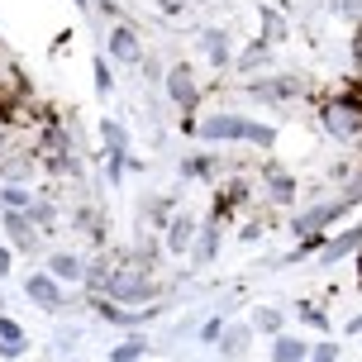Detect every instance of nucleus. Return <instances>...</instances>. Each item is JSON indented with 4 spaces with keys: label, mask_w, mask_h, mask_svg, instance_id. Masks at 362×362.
I'll use <instances>...</instances> for the list:
<instances>
[{
    "label": "nucleus",
    "mask_w": 362,
    "mask_h": 362,
    "mask_svg": "<svg viewBox=\"0 0 362 362\" xmlns=\"http://www.w3.org/2000/svg\"><path fill=\"white\" fill-rule=\"evenodd\" d=\"M191 134H200V139H215V144H234V139H243V144H272V129L267 124H253V119H243V115H210L205 124H196Z\"/></svg>",
    "instance_id": "1"
},
{
    "label": "nucleus",
    "mask_w": 362,
    "mask_h": 362,
    "mask_svg": "<svg viewBox=\"0 0 362 362\" xmlns=\"http://www.w3.org/2000/svg\"><path fill=\"white\" fill-rule=\"evenodd\" d=\"M272 362H305V344H300V339H276Z\"/></svg>",
    "instance_id": "8"
},
{
    "label": "nucleus",
    "mask_w": 362,
    "mask_h": 362,
    "mask_svg": "<svg viewBox=\"0 0 362 362\" xmlns=\"http://www.w3.org/2000/svg\"><path fill=\"white\" fill-rule=\"evenodd\" d=\"M219 334H224V325H219V320H205V325H200V339H210V344H215Z\"/></svg>",
    "instance_id": "20"
},
{
    "label": "nucleus",
    "mask_w": 362,
    "mask_h": 362,
    "mask_svg": "<svg viewBox=\"0 0 362 362\" xmlns=\"http://www.w3.org/2000/svg\"><path fill=\"white\" fill-rule=\"evenodd\" d=\"M95 86L110 90V67H105V62H95Z\"/></svg>",
    "instance_id": "22"
},
{
    "label": "nucleus",
    "mask_w": 362,
    "mask_h": 362,
    "mask_svg": "<svg viewBox=\"0 0 362 362\" xmlns=\"http://www.w3.org/2000/svg\"><path fill=\"white\" fill-rule=\"evenodd\" d=\"M0 348H24L19 325H15V320H5V315H0Z\"/></svg>",
    "instance_id": "10"
},
{
    "label": "nucleus",
    "mask_w": 362,
    "mask_h": 362,
    "mask_svg": "<svg viewBox=\"0 0 362 362\" xmlns=\"http://www.w3.org/2000/svg\"><path fill=\"white\" fill-rule=\"evenodd\" d=\"M110 48H115V57H119V62H139V38H134V29H129V24H115Z\"/></svg>",
    "instance_id": "4"
},
{
    "label": "nucleus",
    "mask_w": 362,
    "mask_h": 362,
    "mask_svg": "<svg viewBox=\"0 0 362 362\" xmlns=\"http://www.w3.org/2000/svg\"><path fill=\"white\" fill-rule=\"evenodd\" d=\"M0 205H5V210H24V205H29V196H24V191H15V186H10V191H0Z\"/></svg>",
    "instance_id": "14"
},
{
    "label": "nucleus",
    "mask_w": 362,
    "mask_h": 362,
    "mask_svg": "<svg viewBox=\"0 0 362 362\" xmlns=\"http://www.w3.org/2000/svg\"><path fill=\"white\" fill-rule=\"evenodd\" d=\"M348 334H362V315H358V320H348Z\"/></svg>",
    "instance_id": "23"
},
{
    "label": "nucleus",
    "mask_w": 362,
    "mask_h": 362,
    "mask_svg": "<svg viewBox=\"0 0 362 362\" xmlns=\"http://www.w3.org/2000/svg\"><path fill=\"white\" fill-rule=\"evenodd\" d=\"M205 48H210V57H215V62H229V53H224L229 43H224V34H219V29H210V34H205Z\"/></svg>",
    "instance_id": "13"
},
{
    "label": "nucleus",
    "mask_w": 362,
    "mask_h": 362,
    "mask_svg": "<svg viewBox=\"0 0 362 362\" xmlns=\"http://www.w3.org/2000/svg\"><path fill=\"white\" fill-rule=\"evenodd\" d=\"M267 186H272V196L281 200V205H286V200H291V191H296V186H291V181H286V177H272V181H267Z\"/></svg>",
    "instance_id": "16"
},
{
    "label": "nucleus",
    "mask_w": 362,
    "mask_h": 362,
    "mask_svg": "<svg viewBox=\"0 0 362 362\" xmlns=\"http://www.w3.org/2000/svg\"><path fill=\"white\" fill-rule=\"evenodd\" d=\"M358 243H362V224H358V229H348V234H339V238H329V243H325V253H320V257H325V262H339V257H344V253H353Z\"/></svg>",
    "instance_id": "6"
},
{
    "label": "nucleus",
    "mask_w": 362,
    "mask_h": 362,
    "mask_svg": "<svg viewBox=\"0 0 362 362\" xmlns=\"http://www.w3.org/2000/svg\"><path fill=\"white\" fill-rule=\"evenodd\" d=\"M325 124L334 129V134H362V110H358V100H334V105L325 110Z\"/></svg>",
    "instance_id": "2"
},
{
    "label": "nucleus",
    "mask_w": 362,
    "mask_h": 362,
    "mask_svg": "<svg viewBox=\"0 0 362 362\" xmlns=\"http://www.w3.org/2000/svg\"><path fill=\"white\" fill-rule=\"evenodd\" d=\"M181 5H186V0H163V10H181Z\"/></svg>",
    "instance_id": "24"
},
{
    "label": "nucleus",
    "mask_w": 362,
    "mask_h": 362,
    "mask_svg": "<svg viewBox=\"0 0 362 362\" xmlns=\"http://www.w3.org/2000/svg\"><path fill=\"white\" fill-rule=\"evenodd\" d=\"M300 320H305V325H315V329H329L325 310H315V305H300Z\"/></svg>",
    "instance_id": "17"
},
{
    "label": "nucleus",
    "mask_w": 362,
    "mask_h": 362,
    "mask_svg": "<svg viewBox=\"0 0 362 362\" xmlns=\"http://www.w3.org/2000/svg\"><path fill=\"white\" fill-rule=\"evenodd\" d=\"M191 219H172V248H191Z\"/></svg>",
    "instance_id": "12"
},
{
    "label": "nucleus",
    "mask_w": 362,
    "mask_h": 362,
    "mask_svg": "<svg viewBox=\"0 0 362 362\" xmlns=\"http://www.w3.org/2000/svg\"><path fill=\"white\" fill-rule=\"evenodd\" d=\"M139 353H144V344H139V339H134V344L115 348V362H134V358H139Z\"/></svg>",
    "instance_id": "18"
},
{
    "label": "nucleus",
    "mask_w": 362,
    "mask_h": 362,
    "mask_svg": "<svg viewBox=\"0 0 362 362\" xmlns=\"http://www.w3.org/2000/svg\"><path fill=\"white\" fill-rule=\"evenodd\" d=\"M53 272H57V276H67V281H72V276H81L86 267H81V262H76L72 253H57V257H53Z\"/></svg>",
    "instance_id": "11"
},
{
    "label": "nucleus",
    "mask_w": 362,
    "mask_h": 362,
    "mask_svg": "<svg viewBox=\"0 0 362 362\" xmlns=\"http://www.w3.org/2000/svg\"><path fill=\"white\" fill-rule=\"evenodd\" d=\"M262 57H267V43H253V48H248V53H243V67H257V62H262Z\"/></svg>",
    "instance_id": "19"
},
{
    "label": "nucleus",
    "mask_w": 362,
    "mask_h": 362,
    "mask_svg": "<svg viewBox=\"0 0 362 362\" xmlns=\"http://www.w3.org/2000/svg\"><path fill=\"white\" fill-rule=\"evenodd\" d=\"M248 339H253V329H248V325H234L229 334H219V348H224V358H238V353L248 348Z\"/></svg>",
    "instance_id": "7"
},
{
    "label": "nucleus",
    "mask_w": 362,
    "mask_h": 362,
    "mask_svg": "<svg viewBox=\"0 0 362 362\" xmlns=\"http://www.w3.org/2000/svg\"><path fill=\"white\" fill-rule=\"evenodd\" d=\"M253 329L257 334H281V315H276L272 305H257L253 310Z\"/></svg>",
    "instance_id": "9"
},
{
    "label": "nucleus",
    "mask_w": 362,
    "mask_h": 362,
    "mask_svg": "<svg viewBox=\"0 0 362 362\" xmlns=\"http://www.w3.org/2000/svg\"><path fill=\"white\" fill-rule=\"evenodd\" d=\"M24 291H29V300H38V305L43 310H57L62 305V291H57V281H48V276H29V281H24Z\"/></svg>",
    "instance_id": "3"
},
{
    "label": "nucleus",
    "mask_w": 362,
    "mask_h": 362,
    "mask_svg": "<svg viewBox=\"0 0 362 362\" xmlns=\"http://www.w3.org/2000/svg\"><path fill=\"white\" fill-rule=\"evenodd\" d=\"M210 158H186V163H181V172H186V177H205V172H210Z\"/></svg>",
    "instance_id": "15"
},
{
    "label": "nucleus",
    "mask_w": 362,
    "mask_h": 362,
    "mask_svg": "<svg viewBox=\"0 0 362 362\" xmlns=\"http://www.w3.org/2000/svg\"><path fill=\"white\" fill-rule=\"evenodd\" d=\"M310 358H315V362H334V358H339V348H334V344H320Z\"/></svg>",
    "instance_id": "21"
},
{
    "label": "nucleus",
    "mask_w": 362,
    "mask_h": 362,
    "mask_svg": "<svg viewBox=\"0 0 362 362\" xmlns=\"http://www.w3.org/2000/svg\"><path fill=\"white\" fill-rule=\"evenodd\" d=\"M167 86H172V100H177V105H191V100H196V81H191V67H172Z\"/></svg>",
    "instance_id": "5"
}]
</instances>
